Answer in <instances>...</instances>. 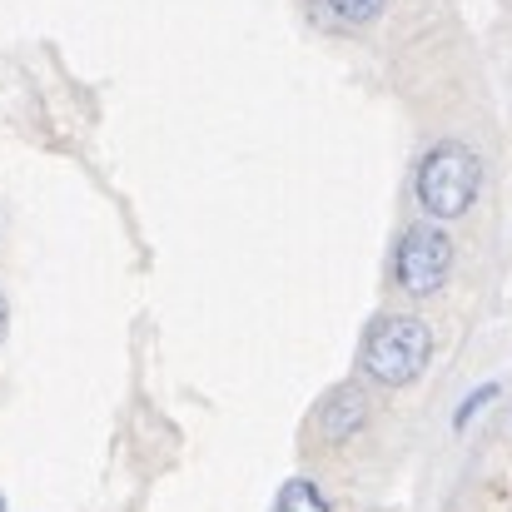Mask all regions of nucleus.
Returning <instances> with one entry per match:
<instances>
[{
  "label": "nucleus",
  "instance_id": "obj_1",
  "mask_svg": "<svg viewBox=\"0 0 512 512\" xmlns=\"http://www.w3.org/2000/svg\"><path fill=\"white\" fill-rule=\"evenodd\" d=\"M433 358V334L418 314H383L368 324L363 348H358V368L378 383V388H408L423 378Z\"/></svg>",
  "mask_w": 512,
  "mask_h": 512
},
{
  "label": "nucleus",
  "instance_id": "obj_2",
  "mask_svg": "<svg viewBox=\"0 0 512 512\" xmlns=\"http://www.w3.org/2000/svg\"><path fill=\"white\" fill-rule=\"evenodd\" d=\"M478 184H483V165L478 155L463 145V140H443L423 155L418 165V204L428 219H458L473 209L478 199Z\"/></svg>",
  "mask_w": 512,
  "mask_h": 512
},
{
  "label": "nucleus",
  "instance_id": "obj_3",
  "mask_svg": "<svg viewBox=\"0 0 512 512\" xmlns=\"http://www.w3.org/2000/svg\"><path fill=\"white\" fill-rule=\"evenodd\" d=\"M453 274V239L438 224H408L393 249V284L413 299H428Z\"/></svg>",
  "mask_w": 512,
  "mask_h": 512
},
{
  "label": "nucleus",
  "instance_id": "obj_4",
  "mask_svg": "<svg viewBox=\"0 0 512 512\" xmlns=\"http://www.w3.org/2000/svg\"><path fill=\"white\" fill-rule=\"evenodd\" d=\"M363 423H368V398L358 388H334L319 403V438L329 443H348L353 433H363Z\"/></svg>",
  "mask_w": 512,
  "mask_h": 512
},
{
  "label": "nucleus",
  "instance_id": "obj_5",
  "mask_svg": "<svg viewBox=\"0 0 512 512\" xmlns=\"http://www.w3.org/2000/svg\"><path fill=\"white\" fill-rule=\"evenodd\" d=\"M274 512H329V498L319 493V483H309V478H289V483L279 488Z\"/></svg>",
  "mask_w": 512,
  "mask_h": 512
},
{
  "label": "nucleus",
  "instance_id": "obj_6",
  "mask_svg": "<svg viewBox=\"0 0 512 512\" xmlns=\"http://www.w3.org/2000/svg\"><path fill=\"white\" fill-rule=\"evenodd\" d=\"M334 15H339L343 25H373L378 15H383V5L388 0H324Z\"/></svg>",
  "mask_w": 512,
  "mask_h": 512
},
{
  "label": "nucleus",
  "instance_id": "obj_7",
  "mask_svg": "<svg viewBox=\"0 0 512 512\" xmlns=\"http://www.w3.org/2000/svg\"><path fill=\"white\" fill-rule=\"evenodd\" d=\"M493 398H498V383H483V388H473V398H463V403H458L453 423H458V428H468V418H473L478 408H488Z\"/></svg>",
  "mask_w": 512,
  "mask_h": 512
},
{
  "label": "nucleus",
  "instance_id": "obj_8",
  "mask_svg": "<svg viewBox=\"0 0 512 512\" xmlns=\"http://www.w3.org/2000/svg\"><path fill=\"white\" fill-rule=\"evenodd\" d=\"M5 319H10V314H5V299H0V334H5Z\"/></svg>",
  "mask_w": 512,
  "mask_h": 512
},
{
  "label": "nucleus",
  "instance_id": "obj_9",
  "mask_svg": "<svg viewBox=\"0 0 512 512\" xmlns=\"http://www.w3.org/2000/svg\"><path fill=\"white\" fill-rule=\"evenodd\" d=\"M0 512H5V503H0Z\"/></svg>",
  "mask_w": 512,
  "mask_h": 512
}]
</instances>
